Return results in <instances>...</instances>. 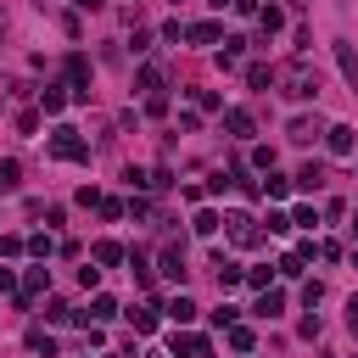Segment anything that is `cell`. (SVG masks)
I'll return each mask as SVG.
<instances>
[{
	"label": "cell",
	"mask_w": 358,
	"mask_h": 358,
	"mask_svg": "<svg viewBox=\"0 0 358 358\" xmlns=\"http://www.w3.org/2000/svg\"><path fill=\"white\" fill-rule=\"evenodd\" d=\"M51 157H62V162H90V146L78 140V129L62 123V129L51 134Z\"/></svg>",
	"instance_id": "obj_1"
},
{
	"label": "cell",
	"mask_w": 358,
	"mask_h": 358,
	"mask_svg": "<svg viewBox=\"0 0 358 358\" xmlns=\"http://www.w3.org/2000/svg\"><path fill=\"white\" fill-rule=\"evenodd\" d=\"M286 96H291V101H313V96H319V78H313V73L297 62V67L286 73Z\"/></svg>",
	"instance_id": "obj_2"
},
{
	"label": "cell",
	"mask_w": 358,
	"mask_h": 358,
	"mask_svg": "<svg viewBox=\"0 0 358 358\" xmlns=\"http://www.w3.org/2000/svg\"><path fill=\"white\" fill-rule=\"evenodd\" d=\"M325 146H330V157H352L358 151V129L352 123H330L325 129Z\"/></svg>",
	"instance_id": "obj_3"
},
{
	"label": "cell",
	"mask_w": 358,
	"mask_h": 358,
	"mask_svg": "<svg viewBox=\"0 0 358 358\" xmlns=\"http://www.w3.org/2000/svg\"><path fill=\"white\" fill-rule=\"evenodd\" d=\"M67 84H73L78 101H90V62L84 56H67Z\"/></svg>",
	"instance_id": "obj_4"
},
{
	"label": "cell",
	"mask_w": 358,
	"mask_h": 358,
	"mask_svg": "<svg viewBox=\"0 0 358 358\" xmlns=\"http://www.w3.org/2000/svg\"><path fill=\"white\" fill-rule=\"evenodd\" d=\"M336 67H341V78L352 84V96H358V56H352L347 39H336Z\"/></svg>",
	"instance_id": "obj_5"
},
{
	"label": "cell",
	"mask_w": 358,
	"mask_h": 358,
	"mask_svg": "<svg viewBox=\"0 0 358 358\" xmlns=\"http://www.w3.org/2000/svg\"><path fill=\"white\" fill-rule=\"evenodd\" d=\"M230 235H235L241 246H257V241H263V235H257V224H252L246 213H235V218H230Z\"/></svg>",
	"instance_id": "obj_6"
},
{
	"label": "cell",
	"mask_w": 358,
	"mask_h": 358,
	"mask_svg": "<svg viewBox=\"0 0 358 358\" xmlns=\"http://www.w3.org/2000/svg\"><path fill=\"white\" fill-rule=\"evenodd\" d=\"M252 313H257V319H280V313H286V297H280V291H263Z\"/></svg>",
	"instance_id": "obj_7"
},
{
	"label": "cell",
	"mask_w": 358,
	"mask_h": 358,
	"mask_svg": "<svg viewBox=\"0 0 358 358\" xmlns=\"http://www.w3.org/2000/svg\"><path fill=\"white\" fill-rule=\"evenodd\" d=\"M168 319H173V325H191V319H196V302H191L185 291H179V297L168 302Z\"/></svg>",
	"instance_id": "obj_8"
},
{
	"label": "cell",
	"mask_w": 358,
	"mask_h": 358,
	"mask_svg": "<svg viewBox=\"0 0 358 358\" xmlns=\"http://www.w3.org/2000/svg\"><path fill=\"white\" fill-rule=\"evenodd\" d=\"M112 313H118V302H112V297H96V302H90V313H78V319H84V325H101V319H112Z\"/></svg>",
	"instance_id": "obj_9"
},
{
	"label": "cell",
	"mask_w": 358,
	"mask_h": 358,
	"mask_svg": "<svg viewBox=\"0 0 358 358\" xmlns=\"http://www.w3.org/2000/svg\"><path fill=\"white\" fill-rule=\"evenodd\" d=\"M224 129H230L235 140H246V134H252V118H246L241 107H230V112H224Z\"/></svg>",
	"instance_id": "obj_10"
},
{
	"label": "cell",
	"mask_w": 358,
	"mask_h": 358,
	"mask_svg": "<svg viewBox=\"0 0 358 358\" xmlns=\"http://www.w3.org/2000/svg\"><path fill=\"white\" fill-rule=\"evenodd\" d=\"M297 185H302V191H319V185H325V168H319V162H302V168H297Z\"/></svg>",
	"instance_id": "obj_11"
},
{
	"label": "cell",
	"mask_w": 358,
	"mask_h": 358,
	"mask_svg": "<svg viewBox=\"0 0 358 358\" xmlns=\"http://www.w3.org/2000/svg\"><path fill=\"white\" fill-rule=\"evenodd\" d=\"M257 23H263V34H280V28H286V12H280V6H263Z\"/></svg>",
	"instance_id": "obj_12"
},
{
	"label": "cell",
	"mask_w": 358,
	"mask_h": 358,
	"mask_svg": "<svg viewBox=\"0 0 358 358\" xmlns=\"http://www.w3.org/2000/svg\"><path fill=\"white\" fill-rule=\"evenodd\" d=\"M62 101H67L62 84H45V90H39V107H45V112H62Z\"/></svg>",
	"instance_id": "obj_13"
},
{
	"label": "cell",
	"mask_w": 358,
	"mask_h": 358,
	"mask_svg": "<svg viewBox=\"0 0 358 358\" xmlns=\"http://www.w3.org/2000/svg\"><path fill=\"white\" fill-rule=\"evenodd\" d=\"M39 291H51V268H28V297H39Z\"/></svg>",
	"instance_id": "obj_14"
},
{
	"label": "cell",
	"mask_w": 358,
	"mask_h": 358,
	"mask_svg": "<svg viewBox=\"0 0 358 358\" xmlns=\"http://www.w3.org/2000/svg\"><path fill=\"white\" fill-rule=\"evenodd\" d=\"M185 39L191 45H213L218 39V23H196V28H185Z\"/></svg>",
	"instance_id": "obj_15"
},
{
	"label": "cell",
	"mask_w": 358,
	"mask_h": 358,
	"mask_svg": "<svg viewBox=\"0 0 358 358\" xmlns=\"http://www.w3.org/2000/svg\"><path fill=\"white\" fill-rule=\"evenodd\" d=\"M96 263H107V268L123 263V246H118V241H96Z\"/></svg>",
	"instance_id": "obj_16"
},
{
	"label": "cell",
	"mask_w": 358,
	"mask_h": 358,
	"mask_svg": "<svg viewBox=\"0 0 358 358\" xmlns=\"http://www.w3.org/2000/svg\"><path fill=\"white\" fill-rule=\"evenodd\" d=\"M134 84H140L146 96H162V73H157V67H140V78H134Z\"/></svg>",
	"instance_id": "obj_17"
},
{
	"label": "cell",
	"mask_w": 358,
	"mask_h": 358,
	"mask_svg": "<svg viewBox=\"0 0 358 358\" xmlns=\"http://www.w3.org/2000/svg\"><path fill=\"white\" fill-rule=\"evenodd\" d=\"M191 230H196V235H213V230H218V213H207V207H202V213L191 218Z\"/></svg>",
	"instance_id": "obj_18"
},
{
	"label": "cell",
	"mask_w": 358,
	"mask_h": 358,
	"mask_svg": "<svg viewBox=\"0 0 358 358\" xmlns=\"http://www.w3.org/2000/svg\"><path fill=\"white\" fill-rule=\"evenodd\" d=\"M28 352H45V358H56V341L45 336V330H34V336H28Z\"/></svg>",
	"instance_id": "obj_19"
},
{
	"label": "cell",
	"mask_w": 358,
	"mask_h": 358,
	"mask_svg": "<svg viewBox=\"0 0 358 358\" xmlns=\"http://www.w3.org/2000/svg\"><path fill=\"white\" fill-rule=\"evenodd\" d=\"M129 319H134V330H140V336H151V330H157V313H151V308H140V313H129Z\"/></svg>",
	"instance_id": "obj_20"
},
{
	"label": "cell",
	"mask_w": 358,
	"mask_h": 358,
	"mask_svg": "<svg viewBox=\"0 0 358 358\" xmlns=\"http://www.w3.org/2000/svg\"><path fill=\"white\" fill-rule=\"evenodd\" d=\"M252 341H257V336H252V330H246V325H230V347H235V352H246V347H252Z\"/></svg>",
	"instance_id": "obj_21"
},
{
	"label": "cell",
	"mask_w": 358,
	"mask_h": 358,
	"mask_svg": "<svg viewBox=\"0 0 358 358\" xmlns=\"http://www.w3.org/2000/svg\"><path fill=\"white\" fill-rule=\"evenodd\" d=\"M162 275H168V280H185V263H179V252H162Z\"/></svg>",
	"instance_id": "obj_22"
},
{
	"label": "cell",
	"mask_w": 358,
	"mask_h": 358,
	"mask_svg": "<svg viewBox=\"0 0 358 358\" xmlns=\"http://www.w3.org/2000/svg\"><path fill=\"white\" fill-rule=\"evenodd\" d=\"M313 134H319V129H313V118H291V140H313Z\"/></svg>",
	"instance_id": "obj_23"
},
{
	"label": "cell",
	"mask_w": 358,
	"mask_h": 358,
	"mask_svg": "<svg viewBox=\"0 0 358 358\" xmlns=\"http://www.w3.org/2000/svg\"><path fill=\"white\" fill-rule=\"evenodd\" d=\"M246 84H252V90H268V84H275V73H268V67H246Z\"/></svg>",
	"instance_id": "obj_24"
},
{
	"label": "cell",
	"mask_w": 358,
	"mask_h": 358,
	"mask_svg": "<svg viewBox=\"0 0 358 358\" xmlns=\"http://www.w3.org/2000/svg\"><path fill=\"white\" fill-rule=\"evenodd\" d=\"M268 235H291V213H268Z\"/></svg>",
	"instance_id": "obj_25"
},
{
	"label": "cell",
	"mask_w": 358,
	"mask_h": 358,
	"mask_svg": "<svg viewBox=\"0 0 358 358\" xmlns=\"http://www.w3.org/2000/svg\"><path fill=\"white\" fill-rule=\"evenodd\" d=\"M230 185H235V173H213V179H207V191H213V196H224Z\"/></svg>",
	"instance_id": "obj_26"
},
{
	"label": "cell",
	"mask_w": 358,
	"mask_h": 358,
	"mask_svg": "<svg viewBox=\"0 0 358 358\" xmlns=\"http://www.w3.org/2000/svg\"><path fill=\"white\" fill-rule=\"evenodd\" d=\"M319 297H325V286H319V280H308V286H302V302H308V308H319Z\"/></svg>",
	"instance_id": "obj_27"
},
{
	"label": "cell",
	"mask_w": 358,
	"mask_h": 358,
	"mask_svg": "<svg viewBox=\"0 0 358 358\" xmlns=\"http://www.w3.org/2000/svg\"><path fill=\"white\" fill-rule=\"evenodd\" d=\"M291 224H302V230H313V224H319V213H313V207H297V213H291Z\"/></svg>",
	"instance_id": "obj_28"
},
{
	"label": "cell",
	"mask_w": 358,
	"mask_h": 358,
	"mask_svg": "<svg viewBox=\"0 0 358 358\" xmlns=\"http://www.w3.org/2000/svg\"><path fill=\"white\" fill-rule=\"evenodd\" d=\"M280 275H286V280H291V275H302V257H297V252H286V257H280Z\"/></svg>",
	"instance_id": "obj_29"
},
{
	"label": "cell",
	"mask_w": 358,
	"mask_h": 358,
	"mask_svg": "<svg viewBox=\"0 0 358 358\" xmlns=\"http://www.w3.org/2000/svg\"><path fill=\"white\" fill-rule=\"evenodd\" d=\"M17 185V162H0V191H12Z\"/></svg>",
	"instance_id": "obj_30"
},
{
	"label": "cell",
	"mask_w": 358,
	"mask_h": 358,
	"mask_svg": "<svg viewBox=\"0 0 358 358\" xmlns=\"http://www.w3.org/2000/svg\"><path fill=\"white\" fill-rule=\"evenodd\" d=\"M230 12H241V17H252V12H257V0H230Z\"/></svg>",
	"instance_id": "obj_31"
},
{
	"label": "cell",
	"mask_w": 358,
	"mask_h": 358,
	"mask_svg": "<svg viewBox=\"0 0 358 358\" xmlns=\"http://www.w3.org/2000/svg\"><path fill=\"white\" fill-rule=\"evenodd\" d=\"M73 6H90V12H96V6H101V0H73Z\"/></svg>",
	"instance_id": "obj_32"
},
{
	"label": "cell",
	"mask_w": 358,
	"mask_h": 358,
	"mask_svg": "<svg viewBox=\"0 0 358 358\" xmlns=\"http://www.w3.org/2000/svg\"><path fill=\"white\" fill-rule=\"evenodd\" d=\"M352 230H358V218H352Z\"/></svg>",
	"instance_id": "obj_33"
}]
</instances>
